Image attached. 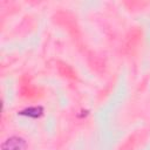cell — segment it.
Instances as JSON below:
<instances>
[{
	"instance_id": "6da1fadb",
	"label": "cell",
	"mask_w": 150,
	"mask_h": 150,
	"mask_svg": "<svg viewBox=\"0 0 150 150\" xmlns=\"http://www.w3.org/2000/svg\"><path fill=\"white\" fill-rule=\"evenodd\" d=\"M25 148L26 141L18 136H12L1 144V150H25Z\"/></svg>"
},
{
	"instance_id": "7a4b0ae2",
	"label": "cell",
	"mask_w": 150,
	"mask_h": 150,
	"mask_svg": "<svg viewBox=\"0 0 150 150\" xmlns=\"http://www.w3.org/2000/svg\"><path fill=\"white\" fill-rule=\"evenodd\" d=\"M42 112H43L42 107H29V108H26V109L21 110L19 114H20V115H23V116H28V117L36 118V117L41 116Z\"/></svg>"
}]
</instances>
